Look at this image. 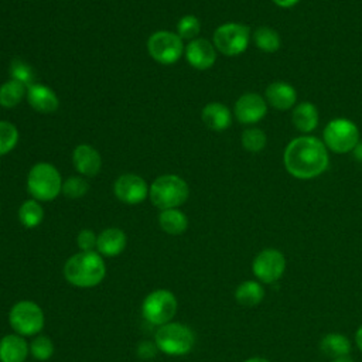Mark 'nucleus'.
Here are the masks:
<instances>
[{"mask_svg":"<svg viewBox=\"0 0 362 362\" xmlns=\"http://www.w3.org/2000/svg\"><path fill=\"white\" fill-rule=\"evenodd\" d=\"M283 161L287 173L294 178L311 180L328 168L329 156L322 140L303 134L287 144Z\"/></svg>","mask_w":362,"mask_h":362,"instance_id":"f257e3e1","label":"nucleus"},{"mask_svg":"<svg viewBox=\"0 0 362 362\" xmlns=\"http://www.w3.org/2000/svg\"><path fill=\"white\" fill-rule=\"evenodd\" d=\"M65 280L79 288H90L102 283L106 276V264L95 250L78 252L66 259L64 264Z\"/></svg>","mask_w":362,"mask_h":362,"instance_id":"f03ea898","label":"nucleus"},{"mask_svg":"<svg viewBox=\"0 0 362 362\" xmlns=\"http://www.w3.org/2000/svg\"><path fill=\"white\" fill-rule=\"evenodd\" d=\"M154 344L158 351L170 356H182L191 352L195 345L194 331L182 322H167L157 328Z\"/></svg>","mask_w":362,"mask_h":362,"instance_id":"7ed1b4c3","label":"nucleus"},{"mask_svg":"<svg viewBox=\"0 0 362 362\" xmlns=\"http://www.w3.org/2000/svg\"><path fill=\"white\" fill-rule=\"evenodd\" d=\"M27 189L38 202L52 201L62 192L61 174L49 163H37L28 171Z\"/></svg>","mask_w":362,"mask_h":362,"instance_id":"20e7f679","label":"nucleus"},{"mask_svg":"<svg viewBox=\"0 0 362 362\" xmlns=\"http://www.w3.org/2000/svg\"><path fill=\"white\" fill-rule=\"evenodd\" d=\"M189 195L188 184L178 175L165 174L157 177L148 189V197L154 206L163 209L178 208Z\"/></svg>","mask_w":362,"mask_h":362,"instance_id":"39448f33","label":"nucleus"},{"mask_svg":"<svg viewBox=\"0 0 362 362\" xmlns=\"http://www.w3.org/2000/svg\"><path fill=\"white\" fill-rule=\"evenodd\" d=\"M8 322L16 334L21 337H34L44 328V311L37 303L21 300L10 308Z\"/></svg>","mask_w":362,"mask_h":362,"instance_id":"423d86ee","label":"nucleus"},{"mask_svg":"<svg viewBox=\"0 0 362 362\" xmlns=\"http://www.w3.org/2000/svg\"><path fill=\"white\" fill-rule=\"evenodd\" d=\"M322 141L327 148L334 153H349L361 141L359 129L352 120L335 117L325 126L322 132Z\"/></svg>","mask_w":362,"mask_h":362,"instance_id":"0eeeda50","label":"nucleus"},{"mask_svg":"<svg viewBox=\"0 0 362 362\" xmlns=\"http://www.w3.org/2000/svg\"><path fill=\"white\" fill-rule=\"evenodd\" d=\"M177 297L173 291L158 288L148 293L141 304L143 318L157 327L170 322L177 313Z\"/></svg>","mask_w":362,"mask_h":362,"instance_id":"6e6552de","label":"nucleus"},{"mask_svg":"<svg viewBox=\"0 0 362 362\" xmlns=\"http://www.w3.org/2000/svg\"><path fill=\"white\" fill-rule=\"evenodd\" d=\"M250 42V30L240 23H225L214 33L216 51L228 57H236L246 51Z\"/></svg>","mask_w":362,"mask_h":362,"instance_id":"1a4fd4ad","label":"nucleus"},{"mask_svg":"<svg viewBox=\"0 0 362 362\" xmlns=\"http://www.w3.org/2000/svg\"><path fill=\"white\" fill-rule=\"evenodd\" d=\"M182 38L171 31H156L147 40L148 55L158 64L171 65L184 54Z\"/></svg>","mask_w":362,"mask_h":362,"instance_id":"9d476101","label":"nucleus"},{"mask_svg":"<svg viewBox=\"0 0 362 362\" xmlns=\"http://www.w3.org/2000/svg\"><path fill=\"white\" fill-rule=\"evenodd\" d=\"M286 270V257L279 249L266 247L260 250L253 262H252V272L257 281L264 284L276 283L281 279Z\"/></svg>","mask_w":362,"mask_h":362,"instance_id":"9b49d317","label":"nucleus"},{"mask_svg":"<svg viewBox=\"0 0 362 362\" xmlns=\"http://www.w3.org/2000/svg\"><path fill=\"white\" fill-rule=\"evenodd\" d=\"M150 187L137 174H123L113 184L116 198L124 204L136 205L144 201L148 195Z\"/></svg>","mask_w":362,"mask_h":362,"instance_id":"f8f14e48","label":"nucleus"},{"mask_svg":"<svg viewBox=\"0 0 362 362\" xmlns=\"http://www.w3.org/2000/svg\"><path fill=\"white\" fill-rule=\"evenodd\" d=\"M267 102L263 96L255 92H247L239 96L235 102L233 113L239 123L255 124L260 122L267 113Z\"/></svg>","mask_w":362,"mask_h":362,"instance_id":"ddd939ff","label":"nucleus"},{"mask_svg":"<svg viewBox=\"0 0 362 362\" xmlns=\"http://www.w3.org/2000/svg\"><path fill=\"white\" fill-rule=\"evenodd\" d=\"M184 54H185L187 62L192 68L199 71L211 68L216 61V48L206 38L191 40L187 44Z\"/></svg>","mask_w":362,"mask_h":362,"instance_id":"4468645a","label":"nucleus"},{"mask_svg":"<svg viewBox=\"0 0 362 362\" xmlns=\"http://www.w3.org/2000/svg\"><path fill=\"white\" fill-rule=\"evenodd\" d=\"M264 99L276 110H288L297 100V90L288 82L276 81L266 88Z\"/></svg>","mask_w":362,"mask_h":362,"instance_id":"2eb2a0df","label":"nucleus"},{"mask_svg":"<svg viewBox=\"0 0 362 362\" xmlns=\"http://www.w3.org/2000/svg\"><path fill=\"white\" fill-rule=\"evenodd\" d=\"M75 170L85 177H95L102 167V158L96 148L89 144H79L72 153Z\"/></svg>","mask_w":362,"mask_h":362,"instance_id":"dca6fc26","label":"nucleus"},{"mask_svg":"<svg viewBox=\"0 0 362 362\" xmlns=\"http://www.w3.org/2000/svg\"><path fill=\"white\" fill-rule=\"evenodd\" d=\"M30 106L40 113H52L58 109L59 100L57 93L44 83L35 82L27 89L25 95Z\"/></svg>","mask_w":362,"mask_h":362,"instance_id":"f3484780","label":"nucleus"},{"mask_svg":"<svg viewBox=\"0 0 362 362\" xmlns=\"http://www.w3.org/2000/svg\"><path fill=\"white\" fill-rule=\"evenodd\" d=\"M127 245L126 233L119 228H107L103 229L98 235L96 249L98 253L107 257H115L120 255Z\"/></svg>","mask_w":362,"mask_h":362,"instance_id":"a211bd4d","label":"nucleus"},{"mask_svg":"<svg viewBox=\"0 0 362 362\" xmlns=\"http://www.w3.org/2000/svg\"><path fill=\"white\" fill-rule=\"evenodd\" d=\"M30 345L24 337L8 334L0 339V362H25Z\"/></svg>","mask_w":362,"mask_h":362,"instance_id":"6ab92c4d","label":"nucleus"},{"mask_svg":"<svg viewBox=\"0 0 362 362\" xmlns=\"http://www.w3.org/2000/svg\"><path fill=\"white\" fill-rule=\"evenodd\" d=\"M201 117L204 124L214 132H223L232 123V113L229 107L219 102H211L205 105Z\"/></svg>","mask_w":362,"mask_h":362,"instance_id":"aec40b11","label":"nucleus"},{"mask_svg":"<svg viewBox=\"0 0 362 362\" xmlns=\"http://www.w3.org/2000/svg\"><path fill=\"white\" fill-rule=\"evenodd\" d=\"M318 109L311 102H301L294 106L291 113V122L294 127L303 133L308 134L318 126Z\"/></svg>","mask_w":362,"mask_h":362,"instance_id":"412c9836","label":"nucleus"},{"mask_svg":"<svg viewBox=\"0 0 362 362\" xmlns=\"http://www.w3.org/2000/svg\"><path fill=\"white\" fill-rule=\"evenodd\" d=\"M351 348L352 345L349 338L339 332H329L324 335L322 339L320 341L321 352L331 359L348 356L351 352Z\"/></svg>","mask_w":362,"mask_h":362,"instance_id":"4be33fe9","label":"nucleus"},{"mask_svg":"<svg viewBox=\"0 0 362 362\" xmlns=\"http://www.w3.org/2000/svg\"><path fill=\"white\" fill-rule=\"evenodd\" d=\"M264 298V288L260 281L245 280L235 290V300L243 307H256Z\"/></svg>","mask_w":362,"mask_h":362,"instance_id":"5701e85b","label":"nucleus"},{"mask_svg":"<svg viewBox=\"0 0 362 362\" xmlns=\"http://www.w3.org/2000/svg\"><path fill=\"white\" fill-rule=\"evenodd\" d=\"M158 225L168 235H181L188 228V218L177 208L163 209L158 215Z\"/></svg>","mask_w":362,"mask_h":362,"instance_id":"b1692460","label":"nucleus"},{"mask_svg":"<svg viewBox=\"0 0 362 362\" xmlns=\"http://www.w3.org/2000/svg\"><path fill=\"white\" fill-rule=\"evenodd\" d=\"M252 40L255 42V45L267 54H273L276 51H279V48L281 47V38L280 34L267 25H262L257 27L252 35Z\"/></svg>","mask_w":362,"mask_h":362,"instance_id":"393cba45","label":"nucleus"},{"mask_svg":"<svg viewBox=\"0 0 362 362\" xmlns=\"http://www.w3.org/2000/svg\"><path fill=\"white\" fill-rule=\"evenodd\" d=\"M27 95V86L10 79L0 86V106L4 109L16 107Z\"/></svg>","mask_w":362,"mask_h":362,"instance_id":"a878e982","label":"nucleus"},{"mask_svg":"<svg viewBox=\"0 0 362 362\" xmlns=\"http://www.w3.org/2000/svg\"><path fill=\"white\" fill-rule=\"evenodd\" d=\"M44 209L37 199H27L18 208V219L24 228L33 229L42 222Z\"/></svg>","mask_w":362,"mask_h":362,"instance_id":"bb28decb","label":"nucleus"},{"mask_svg":"<svg viewBox=\"0 0 362 362\" xmlns=\"http://www.w3.org/2000/svg\"><path fill=\"white\" fill-rule=\"evenodd\" d=\"M10 76L11 79L23 83L27 89L35 83V71L34 68L21 58H14L10 64Z\"/></svg>","mask_w":362,"mask_h":362,"instance_id":"cd10ccee","label":"nucleus"},{"mask_svg":"<svg viewBox=\"0 0 362 362\" xmlns=\"http://www.w3.org/2000/svg\"><path fill=\"white\" fill-rule=\"evenodd\" d=\"M240 141L246 151L259 153L266 147L267 136L259 127H249V129L243 130V133L240 136Z\"/></svg>","mask_w":362,"mask_h":362,"instance_id":"c85d7f7f","label":"nucleus"},{"mask_svg":"<svg viewBox=\"0 0 362 362\" xmlns=\"http://www.w3.org/2000/svg\"><path fill=\"white\" fill-rule=\"evenodd\" d=\"M18 141L17 127L6 120H0V157L10 153Z\"/></svg>","mask_w":362,"mask_h":362,"instance_id":"c756f323","label":"nucleus"},{"mask_svg":"<svg viewBox=\"0 0 362 362\" xmlns=\"http://www.w3.org/2000/svg\"><path fill=\"white\" fill-rule=\"evenodd\" d=\"M30 354L37 361H48L54 354V344L47 335H35L30 342Z\"/></svg>","mask_w":362,"mask_h":362,"instance_id":"7c9ffc66","label":"nucleus"},{"mask_svg":"<svg viewBox=\"0 0 362 362\" xmlns=\"http://www.w3.org/2000/svg\"><path fill=\"white\" fill-rule=\"evenodd\" d=\"M199 31H201V23L198 17L194 14L182 16L177 23V34L182 40H189V41L195 40Z\"/></svg>","mask_w":362,"mask_h":362,"instance_id":"2f4dec72","label":"nucleus"},{"mask_svg":"<svg viewBox=\"0 0 362 362\" xmlns=\"http://www.w3.org/2000/svg\"><path fill=\"white\" fill-rule=\"evenodd\" d=\"M89 189V184L82 177H69L62 182V194L66 198H81Z\"/></svg>","mask_w":362,"mask_h":362,"instance_id":"473e14b6","label":"nucleus"},{"mask_svg":"<svg viewBox=\"0 0 362 362\" xmlns=\"http://www.w3.org/2000/svg\"><path fill=\"white\" fill-rule=\"evenodd\" d=\"M98 236L92 229H82L76 236V243L81 252H90L96 247Z\"/></svg>","mask_w":362,"mask_h":362,"instance_id":"72a5a7b5","label":"nucleus"},{"mask_svg":"<svg viewBox=\"0 0 362 362\" xmlns=\"http://www.w3.org/2000/svg\"><path fill=\"white\" fill-rule=\"evenodd\" d=\"M156 349H157L156 344L153 345L150 342H141L139 345V356L140 358H151V356H154Z\"/></svg>","mask_w":362,"mask_h":362,"instance_id":"f704fd0d","label":"nucleus"},{"mask_svg":"<svg viewBox=\"0 0 362 362\" xmlns=\"http://www.w3.org/2000/svg\"><path fill=\"white\" fill-rule=\"evenodd\" d=\"M276 6L281 7V8H291L294 7L300 0H272Z\"/></svg>","mask_w":362,"mask_h":362,"instance_id":"c9c22d12","label":"nucleus"},{"mask_svg":"<svg viewBox=\"0 0 362 362\" xmlns=\"http://www.w3.org/2000/svg\"><path fill=\"white\" fill-rule=\"evenodd\" d=\"M352 153H354L355 160L359 161V163H362V141H359V143L355 146V148L352 150Z\"/></svg>","mask_w":362,"mask_h":362,"instance_id":"e433bc0d","label":"nucleus"},{"mask_svg":"<svg viewBox=\"0 0 362 362\" xmlns=\"http://www.w3.org/2000/svg\"><path fill=\"white\" fill-rule=\"evenodd\" d=\"M355 342H356V346L359 348V351H362V325L355 332Z\"/></svg>","mask_w":362,"mask_h":362,"instance_id":"4c0bfd02","label":"nucleus"},{"mask_svg":"<svg viewBox=\"0 0 362 362\" xmlns=\"http://www.w3.org/2000/svg\"><path fill=\"white\" fill-rule=\"evenodd\" d=\"M243 362H270V361L266 359V358H262V356H253V358H249V359H246Z\"/></svg>","mask_w":362,"mask_h":362,"instance_id":"58836bf2","label":"nucleus"},{"mask_svg":"<svg viewBox=\"0 0 362 362\" xmlns=\"http://www.w3.org/2000/svg\"><path fill=\"white\" fill-rule=\"evenodd\" d=\"M331 362H354L349 356H344V358H337V359H332Z\"/></svg>","mask_w":362,"mask_h":362,"instance_id":"ea45409f","label":"nucleus"}]
</instances>
